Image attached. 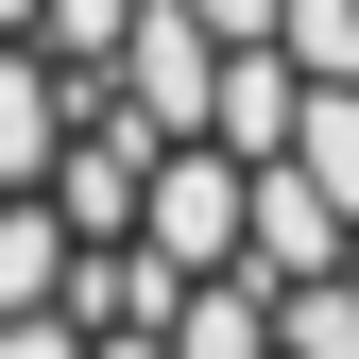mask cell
Returning <instances> with one entry per match:
<instances>
[{
    "instance_id": "6da1fadb",
    "label": "cell",
    "mask_w": 359,
    "mask_h": 359,
    "mask_svg": "<svg viewBox=\"0 0 359 359\" xmlns=\"http://www.w3.org/2000/svg\"><path fill=\"white\" fill-rule=\"evenodd\" d=\"M0 359H359V0H0Z\"/></svg>"
}]
</instances>
